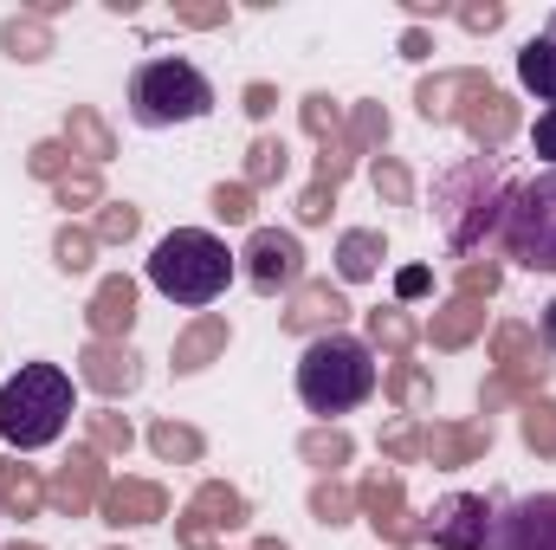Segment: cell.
<instances>
[{
	"label": "cell",
	"instance_id": "obj_43",
	"mask_svg": "<svg viewBox=\"0 0 556 550\" xmlns=\"http://www.w3.org/2000/svg\"><path fill=\"white\" fill-rule=\"evenodd\" d=\"M59 208H104V182H98V168H72V175L59 182Z\"/></svg>",
	"mask_w": 556,
	"mask_h": 550
},
{
	"label": "cell",
	"instance_id": "obj_48",
	"mask_svg": "<svg viewBox=\"0 0 556 550\" xmlns=\"http://www.w3.org/2000/svg\"><path fill=\"white\" fill-rule=\"evenodd\" d=\"M247 111H253V117H273V111H278V91L266 85V78H253V85H247Z\"/></svg>",
	"mask_w": 556,
	"mask_h": 550
},
{
	"label": "cell",
	"instance_id": "obj_36",
	"mask_svg": "<svg viewBox=\"0 0 556 550\" xmlns=\"http://www.w3.org/2000/svg\"><path fill=\"white\" fill-rule=\"evenodd\" d=\"M52 260H59V273H85V266L98 260V234H91V227H72V221H65V227L52 234Z\"/></svg>",
	"mask_w": 556,
	"mask_h": 550
},
{
	"label": "cell",
	"instance_id": "obj_23",
	"mask_svg": "<svg viewBox=\"0 0 556 550\" xmlns=\"http://www.w3.org/2000/svg\"><path fill=\"white\" fill-rule=\"evenodd\" d=\"M65 142H72V155H85V168H104V162L117 155L111 124H104L91 104H72V111H65Z\"/></svg>",
	"mask_w": 556,
	"mask_h": 550
},
{
	"label": "cell",
	"instance_id": "obj_46",
	"mask_svg": "<svg viewBox=\"0 0 556 550\" xmlns=\"http://www.w3.org/2000/svg\"><path fill=\"white\" fill-rule=\"evenodd\" d=\"M453 20H459L466 33H498V26H505V7H498V0L479 7V0H472V7H453Z\"/></svg>",
	"mask_w": 556,
	"mask_h": 550
},
{
	"label": "cell",
	"instance_id": "obj_1",
	"mask_svg": "<svg viewBox=\"0 0 556 550\" xmlns=\"http://www.w3.org/2000/svg\"><path fill=\"white\" fill-rule=\"evenodd\" d=\"M505 208H511L505 155H485V149H479V155L453 162V168L433 182V221H440V234H446L453 253H479L485 234H498Z\"/></svg>",
	"mask_w": 556,
	"mask_h": 550
},
{
	"label": "cell",
	"instance_id": "obj_5",
	"mask_svg": "<svg viewBox=\"0 0 556 550\" xmlns=\"http://www.w3.org/2000/svg\"><path fill=\"white\" fill-rule=\"evenodd\" d=\"M214 111V85L201 78V65L188 59H149L130 78V117L142 130H175Z\"/></svg>",
	"mask_w": 556,
	"mask_h": 550
},
{
	"label": "cell",
	"instance_id": "obj_53",
	"mask_svg": "<svg viewBox=\"0 0 556 550\" xmlns=\"http://www.w3.org/2000/svg\"><path fill=\"white\" fill-rule=\"evenodd\" d=\"M538 337H544V350H556V298L544 304V317H538Z\"/></svg>",
	"mask_w": 556,
	"mask_h": 550
},
{
	"label": "cell",
	"instance_id": "obj_4",
	"mask_svg": "<svg viewBox=\"0 0 556 550\" xmlns=\"http://www.w3.org/2000/svg\"><path fill=\"white\" fill-rule=\"evenodd\" d=\"M369 396H376V357H369V343H356L343 330L311 337V350L298 363V402L330 421V414L363 409Z\"/></svg>",
	"mask_w": 556,
	"mask_h": 550
},
{
	"label": "cell",
	"instance_id": "obj_32",
	"mask_svg": "<svg viewBox=\"0 0 556 550\" xmlns=\"http://www.w3.org/2000/svg\"><path fill=\"white\" fill-rule=\"evenodd\" d=\"M389 142V111L382 104H356L350 117H343V149L350 155H376Z\"/></svg>",
	"mask_w": 556,
	"mask_h": 550
},
{
	"label": "cell",
	"instance_id": "obj_37",
	"mask_svg": "<svg viewBox=\"0 0 556 550\" xmlns=\"http://www.w3.org/2000/svg\"><path fill=\"white\" fill-rule=\"evenodd\" d=\"M311 518H317V525H350V518H356V492L337 486V479H317V486H311Z\"/></svg>",
	"mask_w": 556,
	"mask_h": 550
},
{
	"label": "cell",
	"instance_id": "obj_52",
	"mask_svg": "<svg viewBox=\"0 0 556 550\" xmlns=\"http://www.w3.org/2000/svg\"><path fill=\"white\" fill-rule=\"evenodd\" d=\"M427 52H433V39H427L420 26H408V33H402V59H427Z\"/></svg>",
	"mask_w": 556,
	"mask_h": 550
},
{
	"label": "cell",
	"instance_id": "obj_16",
	"mask_svg": "<svg viewBox=\"0 0 556 550\" xmlns=\"http://www.w3.org/2000/svg\"><path fill=\"white\" fill-rule=\"evenodd\" d=\"M492 363H498V376L525 383L531 396H544V383H551V363H544V343H538L531 324H498L492 330Z\"/></svg>",
	"mask_w": 556,
	"mask_h": 550
},
{
	"label": "cell",
	"instance_id": "obj_33",
	"mask_svg": "<svg viewBox=\"0 0 556 550\" xmlns=\"http://www.w3.org/2000/svg\"><path fill=\"white\" fill-rule=\"evenodd\" d=\"M459 85H466V72H433V78H420L415 104L427 124H453V111H459Z\"/></svg>",
	"mask_w": 556,
	"mask_h": 550
},
{
	"label": "cell",
	"instance_id": "obj_31",
	"mask_svg": "<svg viewBox=\"0 0 556 550\" xmlns=\"http://www.w3.org/2000/svg\"><path fill=\"white\" fill-rule=\"evenodd\" d=\"M350 434L343 427H311V434H298V453H304V466H317V473H337V466H350Z\"/></svg>",
	"mask_w": 556,
	"mask_h": 550
},
{
	"label": "cell",
	"instance_id": "obj_29",
	"mask_svg": "<svg viewBox=\"0 0 556 550\" xmlns=\"http://www.w3.org/2000/svg\"><path fill=\"white\" fill-rule=\"evenodd\" d=\"M149 447H155V460H168V466H194V460L207 453V440H201L188 421H155V427H149Z\"/></svg>",
	"mask_w": 556,
	"mask_h": 550
},
{
	"label": "cell",
	"instance_id": "obj_44",
	"mask_svg": "<svg viewBox=\"0 0 556 550\" xmlns=\"http://www.w3.org/2000/svg\"><path fill=\"white\" fill-rule=\"evenodd\" d=\"M214 214H220L227 227H247V221H253V188H247V182H220V188H214Z\"/></svg>",
	"mask_w": 556,
	"mask_h": 550
},
{
	"label": "cell",
	"instance_id": "obj_25",
	"mask_svg": "<svg viewBox=\"0 0 556 550\" xmlns=\"http://www.w3.org/2000/svg\"><path fill=\"white\" fill-rule=\"evenodd\" d=\"M382 389H389V402L408 414V421H420V414H433V376L420 370V363H389V376H382Z\"/></svg>",
	"mask_w": 556,
	"mask_h": 550
},
{
	"label": "cell",
	"instance_id": "obj_14",
	"mask_svg": "<svg viewBox=\"0 0 556 550\" xmlns=\"http://www.w3.org/2000/svg\"><path fill=\"white\" fill-rule=\"evenodd\" d=\"M78 383L91 389V396H104V402H124V396H137L142 383V357L130 343H85V357H78Z\"/></svg>",
	"mask_w": 556,
	"mask_h": 550
},
{
	"label": "cell",
	"instance_id": "obj_20",
	"mask_svg": "<svg viewBox=\"0 0 556 550\" xmlns=\"http://www.w3.org/2000/svg\"><path fill=\"white\" fill-rule=\"evenodd\" d=\"M227 337H233V330H227V317H220V311H201V317H194V324L175 337V357H168V370H175V376H194V370H207V363L227 350Z\"/></svg>",
	"mask_w": 556,
	"mask_h": 550
},
{
	"label": "cell",
	"instance_id": "obj_22",
	"mask_svg": "<svg viewBox=\"0 0 556 550\" xmlns=\"http://www.w3.org/2000/svg\"><path fill=\"white\" fill-rule=\"evenodd\" d=\"M46 512V479L39 466H26L20 453L0 460V518H39Z\"/></svg>",
	"mask_w": 556,
	"mask_h": 550
},
{
	"label": "cell",
	"instance_id": "obj_30",
	"mask_svg": "<svg viewBox=\"0 0 556 550\" xmlns=\"http://www.w3.org/2000/svg\"><path fill=\"white\" fill-rule=\"evenodd\" d=\"M285 168H291V149H285V137H260L253 149H247V188L260 195V188H278L285 182Z\"/></svg>",
	"mask_w": 556,
	"mask_h": 550
},
{
	"label": "cell",
	"instance_id": "obj_12",
	"mask_svg": "<svg viewBox=\"0 0 556 550\" xmlns=\"http://www.w3.org/2000/svg\"><path fill=\"white\" fill-rule=\"evenodd\" d=\"M485 550H556V492H531V499L492 512Z\"/></svg>",
	"mask_w": 556,
	"mask_h": 550
},
{
	"label": "cell",
	"instance_id": "obj_28",
	"mask_svg": "<svg viewBox=\"0 0 556 550\" xmlns=\"http://www.w3.org/2000/svg\"><path fill=\"white\" fill-rule=\"evenodd\" d=\"M0 52L33 65V59H46V52H52V26H46L39 13H13V20L0 26Z\"/></svg>",
	"mask_w": 556,
	"mask_h": 550
},
{
	"label": "cell",
	"instance_id": "obj_50",
	"mask_svg": "<svg viewBox=\"0 0 556 550\" xmlns=\"http://www.w3.org/2000/svg\"><path fill=\"white\" fill-rule=\"evenodd\" d=\"M531 142H538V155H544V162H556V104L544 111V117H538V130H531Z\"/></svg>",
	"mask_w": 556,
	"mask_h": 550
},
{
	"label": "cell",
	"instance_id": "obj_8",
	"mask_svg": "<svg viewBox=\"0 0 556 550\" xmlns=\"http://www.w3.org/2000/svg\"><path fill=\"white\" fill-rule=\"evenodd\" d=\"M253 512H247V499L227 486V479H207L188 505H181V518H175V545L181 550H214V538H227V532H240Z\"/></svg>",
	"mask_w": 556,
	"mask_h": 550
},
{
	"label": "cell",
	"instance_id": "obj_9",
	"mask_svg": "<svg viewBox=\"0 0 556 550\" xmlns=\"http://www.w3.org/2000/svg\"><path fill=\"white\" fill-rule=\"evenodd\" d=\"M356 512L376 525V538H389L395 550H408V545H420V538H427V525L408 512L402 473H369V479L356 486Z\"/></svg>",
	"mask_w": 556,
	"mask_h": 550
},
{
	"label": "cell",
	"instance_id": "obj_11",
	"mask_svg": "<svg viewBox=\"0 0 556 550\" xmlns=\"http://www.w3.org/2000/svg\"><path fill=\"white\" fill-rule=\"evenodd\" d=\"M420 525H427V545L433 550H485V538H492V505L479 492H446Z\"/></svg>",
	"mask_w": 556,
	"mask_h": 550
},
{
	"label": "cell",
	"instance_id": "obj_24",
	"mask_svg": "<svg viewBox=\"0 0 556 550\" xmlns=\"http://www.w3.org/2000/svg\"><path fill=\"white\" fill-rule=\"evenodd\" d=\"M389 260V240L376 234V227H350L343 240H337V278L343 285H363V278H376V266Z\"/></svg>",
	"mask_w": 556,
	"mask_h": 550
},
{
	"label": "cell",
	"instance_id": "obj_51",
	"mask_svg": "<svg viewBox=\"0 0 556 550\" xmlns=\"http://www.w3.org/2000/svg\"><path fill=\"white\" fill-rule=\"evenodd\" d=\"M427 285H433V273H427V266H402V278H395V291H402V298H420Z\"/></svg>",
	"mask_w": 556,
	"mask_h": 550
},
{
	"label": "cell",
	"instance_id": "obj_17",
	"mask_svg": "<svg viewBox=\"0 0 556 550\" xmlns=\"http://www.w3.org/2000/svg\"><path fill=\"white\" fill-rule=\"evenodd\" d=\"M492 447V421H427L420 427V460H433V466H472L479 453Z\"/></svg>",
	"mask_w": 556,
	"mask_h": 550
},
{
	"label": "cell",
	"instance_id": "obj_34",
	"mask_svg": "<svg viewBox=\"0 0 556 550\" xmlns=\"http://www.w3.org/2000/svg\"><path fill=\"white\" fill-rule=\"evenodd\" d=\"M85 447L91 453H130L137 447V427L117 409H98V414H85Z\"/></svg>",
	"mask_w": 556,
	"mask_h": 550
},
{
	"label": "cell",
	"instance_id": "obj_19",
	"mask_svg": "<svg viewBox=\"0 0 556 550\" xmlns=\"http://www.w3.org/2000/svg\"><path fill=\"white\" fill-rule=\"evenodd\" d=\"M98 518L104 525H155V518H168V492L155 486V479H111L104 486V499H98Z\"/></svg>",
	"mask_w": 556,
	"mask_h": 550
},
{
	"label": "cell",
	"instance_id": "obj_47",
	"mask_svg": "<svg viewBox=\"0 0 556 550\" xmlns=\"http://www.w3.org/2000/svg\"><path fill=\"white\" fill-rule=\"evenodd\" d=\"M330 208H337V188H317V182H311V188L298 195V221H304V227H324Z\"/></svg>",
	"mask_w": 556,
	"mask_h": 550
},
{
	"label": "cell",
	"instance_id": "obj_6",
	"mask_svg": "<svg viewBox=\"0 0 556 550\" xmlns=\"http://www.w3.org/2000/svg\"><path fill=\"white\" fill-rule=\"evenodd\" d=\"M498 240H505V253L518 266L556 273V168L538 175V182H525V188H511V208L498 221Z\"/></svg>",
	"mask_w": 556,
	"mask_h": 550
},
{
	"label": "cell",
	"instance_id": "obj_26",
	"mask_svg": "<svg viewBox=\"0 0 556 550\" xmlns=\"http://www.w3.org/2000/svg\"><path fill=\"white\" fill-rule=\"evenodd\" d=\"M369 343L389 350V363H402V357L420 343V324L402 311V304H376V311H369Z\"/></svg>",
	"mask_w": 556,
	"mask_h": 550
},
{
	"label": "cell",
	"instance_id": "obj_3",
	"mask_svg": "<svg viewBox=\"0 0 556 550\" xmlns=\"http://www.w3.org/2000/svg\"><path fill=\"white\" fill-rule=\"evenodd\" d=\"M233 278V253L227 240H214L207 227H175L168 240H155L149 253V285L168 298V304H188V311H207Z\"/></svg>",
	"mask_w": 556,
	"mask_h": 550
},
{
	"label": "cell",
	"instance_id": "obj_13",
	"mask_svg": "<svg viewBox=\"0 0 556 550\" xmlns=\"http://www.w3.org/2000/svg\"><path fill=\"white\" fill-rule=\"evenodd\" d=\"M104 453H91V447H72V460L52 473V486H46V505L52 512H65V518H91L98 512V499H104Z\"/></svg>",
	"mask_w": 556,
	"mask_h": 550
},
{
	"label": "cell",
	"instance_id": "obj_42",
	"mask_svg": "<svg viewBox=\"0 0 556 550\" xmlns=\"http://www.w3.org/2000/svg\"><path fill=\"white\" fill-rule=\"evenodd\" d=\"M26 168H33L39 182H52V188H59V182L72 175V142H65V137H52V142H33V155H26Z\"/></svg>",
	"mask_w": 556,
	"mask_h": 550
},
{
	"label": "cell",
	"instance_id": "obj_2",
	"mask_svg": "<svg viewBox=\"0 0 556 550\" xmlns=\"http://www.w3.org/2000/svg\"><path fill=\"white\" fill-rule=\"evenodd\" d=\"M72 421V376L59 363H20L0 383V440L13 453H39Z\"/></svg>",
	"mask_w": 556,
	"mask_h": 550
},
{
	"label": "cell",
	"instance_id": "obj_55",
	"mask_svg": "<svg viewBox=\"0 0 556 550\" xmlns=\"http://www.w3.org/2000/svg\"><path fill=\"white\" fill-rule=\"evenodd\" d=\"M7 550H46V545H7Z\"/></svg>",
	"mask_w": 556,
	"mask_h": 550
},
{
	"label": "cell",
	"instance_id": "obj_38",
	"mask_svg": "<svg viewBox=\"0 0 556 550\" xmlns=\"http://www.w3.org/2000/svg\"><path fill=\"white\" fill-rule=\"evenodd\" d=\"M498 285H505V266H498V260H459V273H453V298H479V304H485Z\"/></svg>",
	"mask_w": 556,
	"mask_h": 550
},
{
	"label": "cell",
	"instance_id": "obj_27",
	"mask_svg": "<svg viewBox=\"0 0 556 550\" xmlns=\"http://www.w3.org/2000/svg\"><path fill=\"white\" fill-rule=\"evenodd\" d=\"M518 78H525V91H538L544 104H556V20H551L544 39H531L518 52Z\"/></svg>",
	"mask_w": 556,
	"mask_h": 550
},
{
	"label": "cell",
	"instance_id": "obj_21",
	"mask_svg": "<svg viewBox=\"0 0 556 550\" xmlns=\"http://www.w3.org/2000/svg\"><path fill=\"white\" fill-rule=\"evenodd\" d=\"M479 330H485V304H479V298H446V304L433 311V324H427L420 337H427L433 350H466V343H472Z\"/></svg>",
	"mask_w": 556,
	"mask_h": 550
},
{
	"label": "cell",
	"instance_id": "obj_7",
	"mask_svg": "<svg viewBox=\"0 0 556 550\" xmlns=\"http://www.w3.org/2000/svg\"><path fill=\"white\" fill-rule=\"evenodd\" d=\"M453 124H466V137L479 142L485 155H498L505 142L518 137V104H511L485 72L466 65V85H459V111H453Z\"/></svg>",
	"mask_w": 556,
	"mask_h": 550
},
{
	"label": "cell",
	"instance_id": "obj_49",
	"mask_svg": "<svg viewBox=\"0 0 556 550\" xmlns=\"http://www.w3.org/2000/svg\"><path fill=\"white\" fill-rule=\"evenodd\" d=\"M181 26H227V7H175Z\"/></svg>",
	"mask_w": 556,
	"mask_h": 550
},
{
	"label": "cell",
	"instance_id": "obj_10",
	"mask_svg": "<svg viewBox=\"0 0 556 550\" xmlns=\"http://www.w3.org/2000/svg\"><path fill=\"white\" fill-rule=\"evenodd\" d=\"M247 285L253 291H298L304 285V247L298 234H278V227H253L247 240Z\"/></svg>",
	"mask_w": 556,
	"mask_h": 550
},
{
	"label": "cell",
	"instance_id": "obj_45",
	"mask_svg": "<svg viewBox=\"0 0 556 550\" xmlns=\"http://www.w3.org/2000/svg\"><path fill=\"white\" fill-rule=\"evenodd\" d=\"M382 453H389V460H420V421H408V414L389 421V427H382Z\"/></svg>",
	"mask_w": 556,
	"mask_h": 550
},
{
	"label": "cell",
	"instance_id": "obj_18",
	"mask_svg": "<svg viewBox=\"0 0 556 550\" xmlns=\"http://www.w3.org/2000/svg\"><path fill=\"white\" fill-rule=\"evenodd\" d=\"M85 324H91V337L98 343H124L130 337V324H137V278L130 273H111L98 291H91V304H85Z\"/></svg>",
	"mask_w": 556,
	"mask_h": 550
},
{
	"label": "cell",
	"instance_id": "obj_54",
	"mask_svg": "<svg viewBox=\"0 0 556 550\" xmlns=\"http://www.w3.org/2000/svg\"><path fill=\"white\" fill-rule=\"evenodd\" d=\"M247 550H291V545H278V538H260V545H247Z\"/></svg>",
	"mask_w": 556,
	"mask_h": 550
},
{
	"label": "cell",
	"instance_id": "obj_39",
	"mask_svg": "<svg viewBox=\"0 0 556 550\" xmlns=\"http://www.w3.org/2000/svg\"><path fill=\"white\" fill-rule=\"evenodd\" d=\"M137 227H142V214L130 208V201H104V208H98V221H91L98 247H104V240H111V247H124V240H137Z\"/></svg>",
	"mask_w": 556,
	"mask_h": 550
},
{
	"label": "cell",
	"instance_id": "obj_35",
	"mask_svg": "<svg viewBox=\"0 0 556 550\" xmlns=\"http://www.w3.org/2000/svg\"><path fill=\"white\" fill-rule=\"evenodd\" d=\"M518 434H525V447H531L538 460H556V402H551V396L525 402V414H518Z\"/></svg>",
	"mask_w": 556,
	"mask_h": 550
},
{
	"label": "cell",
	"instance_id": "obj_15",
	"mask_svg": "<svg viewBox=\"0 0 556 550\" xmlns=\"http://www.w3.org/2000/svg\"><path fill=\"white\" fill-rule=\"evenodd\" d=\"M343 317H350V304H343V291H337L330 278H304V285L285 298V311H278V324H285L291 337H330Z\"/></svg>",
	"mask_w": 556,
	"mask_h": 550
},
{
	"label": "cell",
	"instance_id": "obj_40",
	"mask_svg": "<svg viewBox=\"0 0 556 550\" xmlns=\"http://www.w3.org/2000/svg\"><path fill=\"white\" fill-rule=\"evenodd\" d=\"M298 117H304V130L317 137V149L343 137V111H337V98H324V91H311V98L298 104Z\"/></svg>",
	"mask_w": 556,
	"mask_h": 550
},
{
	"label": "cell",
	"instance_id": "obj_41",
	"mask_svg": "<svg viewBox=\"0 0 556 550\" xmlns=\"http://www.w3.org/2000/svg\"><path fill=\"white\" fill-rule=\"evenodd\" d=\"M369 182H376V195H382L389 208H408V201H415V175H408V168H402L395 155H376Z\"/></svg>",
	"mask_w": 556,
	"mask_h": 550
}]
</instances>
